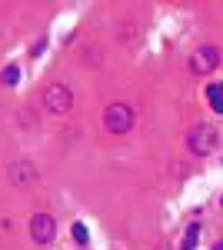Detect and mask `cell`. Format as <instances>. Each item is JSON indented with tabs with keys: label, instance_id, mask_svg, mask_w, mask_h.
<instances>
[{
	"label": "cell",
	"instance_id": "6da1fadb",
	"mask_svg": "<svg viewBox=\"0 0 223 250\" xmlns=\"http://www.w3.org/2000/svg\"><path fill=\"white\" fill-rule=\"evenodd\" d=\"M186 147H190V154H197V157L213 154V150L220 147V130H217L213 124H200V127H193V130L186 134Z\"/></svg>",
	"mask_w": 223,
	"mask_h": 250
},
{
	"label": "cell",
	"instance_id": "7a4b0ae2",
	"mask_svg": "<svg viewBox=\"0 0 223 250\" xmlns=\"http://www.w3.org/2000/svg\"><path fill=\"white\" fill-rule=\"evenodd\" d=\"M133 107L130 104H110L107 110H103V127H107V134H127V130H133Z\"/></svg>",
	"mask_w": 223,
	"mask_h": 250
},
{
	"label": "cell",
	"instance_id": "3957f363",
	"mask_svg": "<svg viewBox=\"0 0 223 250\" xmlns=\"http://www.w3.org/2000/svg\"><path fill=\"white\" fill-rule=\"evenodd\" d=\"M43 107L57 117L70 114V110H74V90H70L67 83H50V87L43 90Z\"/></svg>",
	"mask_w": 223,
	"mask_h": 250
},
{
	"label": "cell",
	"instance_id": "277c9868",
	"mask_svg": "<svg viewBox=\"0 0 223 250\" xmlns=\"http://www.w3.org/2000/svg\"><path fill=\"white\" fill-rule=\"evenodd\" d=\"M7 180H10V187L27 190V187H34L40 180V170H37V164H30V160H14L7 167Z\"/></svg>",
	"mask_w": 223,
	"mask_h": 250
},
{
	"label": "cell",
	"instance_id": "5b68a950",
	"mask_svg": "<svg viewBox=\"0 0 223 250\" xmlns=\"http://www.w3.org/2000/svg\"><path fill=\"white\" fill-rule=\"evenodd\" d=\"M217 63H220V50L213 47V43H203V47H197L193 54H190V74H213L217 70Z\"/></svg>",
	"mask_w": 223,
	"mask_h": 250
},
{
	"label": "cell",
	"instance_id": "8992f818",
	"mask_svg": "<svg viewBox=\"0 0 223 250\" xmlns=\"http://www.w3.org/2000/svg\"><path fill=\"white\" fill-rule=\"evenodd\" d=\"M30 237H34V244H50L57 237V220L50 213H34L30 217Z\"/></svg>",
	"mask_w": 223,
	"mask_h": 250
},
{
	"label": "cell",
	"instance_id": "52a82bcc",
	"mask_svg": "<svg viewBox=\"0 0 223 250\" xmlns=\"http://www.w3.org/2000/svg\"><path fill=\"white\" fill-rule=\"evenodd\" d=\"M206 97H210V107L217 114H223V83H210L206 87Z\"/></svg>",
	"mask_w": 223,
	"mask_h": 250
},
{
	"label": "cell",
	"instance_id": "ba28073f",
	"mask_svg": "<svg viewBox=\"0 0 223 250\" xmlns=\"http://www.w3.org/2000/svg\"><path fill=\"white\" fill-rule=\"evenodd\" d=\"M197 240H200V227L193 224V227H186L183 240H180V250H193V247H197Z\"/></svg>",
	"mask_w": 223,
	"mask_h": 250
},
{
	"label": "cell",
	"instance_id": "9c48e42d",
	"mask_svg": "<svg viewBox=\"0 0 223 250\" xmlns=\"http://www.w3.org/2000/svg\"><path fill=\"white\" fill-rule=\"evenodd\" d=\"M20 80V70H17V63H10V67H3V74H0V83L3 87H14Z\"/></svg>",
	"mask_w": 223,
	"mask_h": 250
},
{
	"label": "cell",
	"instance_id": "30bf717a",
	"mask_svg": "<svg viewBox=\"0 0 223 250\" xmlns=\"http://www.w3.org/2000/svg\"><path fill=\"white\" fill-rule=\"evenodd\" d=\"M74 240L77 244H87V227L83 224H74Z\"/></svg>",
	"mask_w": 223,
	"mask_h": 250
},
{
	"label": "cell",
	"instance_id": "8fae6325",
	"mask_svg": "<svg viewBox=\"0 0 223 250\" xmlns=\"http://www.w3.org/2000/svg\"><path fill=\"white\" fill-rule=\"evenodd\" d=\"M213 250H223V244H217V247H213Z\"/></svg>",
	"mask_w": 223,
	"mask_h": 250
}]
</instances>
